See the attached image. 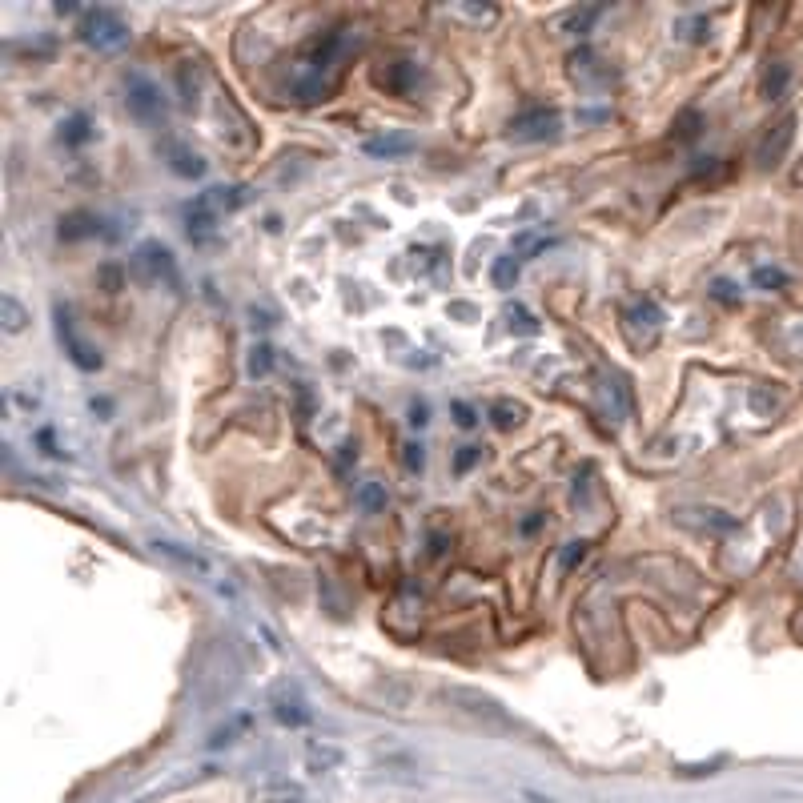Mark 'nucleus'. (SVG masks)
I'll return each mask as SVG.
<instances>
[{
    "instance_id": "nucleus-1",
    "label": "nucleus",
    "mask_w": 803,
    "mask_h": 803,
    "mask_svg": "<svg viewBox=\"0 0 803 803\" xmlns=\"http://www.w3.org/2000/svg\"><path fill=\"white\" fill-rule=\"evenodd\" d=\"M442 699H450V707L474 715V719L486 723V727H498V731H510V727H514V719L502 711V703H494V699H490L486 691H478V687H462V683H454V687L442 691Z\"/></svg>"
},
{
    "instance_id": "nucleus-2",
    "label": "nucleus",
    "mask_w": 803,
    "mask_h": 803,
    "mask_svg": "<svg viewBox=\"0 0 803 803\" xmlns=\"http://www.w3.org/2000/svg\"><path fill=\"white\" fill-rule=\"evenodd\" d=\"M81 41L89 45V49H101V53H113V49H121L125 41H129V25L113 13V9H89L85 17H81Z\"/></svg>"
},
{
    "instance_id": "nucleus-3",
    "label": "nucleus",
    "mask_w": 803,
    "mask_h": 803,
    "mask_svg": "<svg viewBox=\"0 0 803 803\" xmlns=\"http://www.w3.org/2000/svg\"><path fill=\"white\" fill-rule=\"evenodd\" d=\"M125 105H129V113H133L137 121H145V125H161V121H165V113H169V105H165L161 89H157L153 81L137 77V73L125 81Z\"/></svg>"
},
{
    "instance_id": "nucleus-4",
    "label": "nucleus",
    "mask_w": 803,
    "mask_h": 803,
    "mask_svg": "<svg viewBox=\"0 0 803 803\" xmlns=\"http://www.w3.org/2000/svg\"><path fill=\"white\" fill-rule=\"evenodd\" d=\"M133 270L137 278L145 282H177V265H173V253L157 241H145L137 253H133Z\"/></svg>"
},
{
    "instance_id": "nucleus-5",
    "label": "nucleus",
    "mask_w": 803,
    "mask_h": 803,
    "mask_svg": "<svg viewBox=\"0 0 803 803\" xmlns=\"http://www.w3.org/2000/svg\"><path fill=\"white\" fill-rule=\"evenodd\" d=\"M791 137H795V117H779V121L759 137V145H755V165H759V169H775V165L787 157Z\"/></svg>"
},
{
    "instance_id": "nucleus-6",
    "label": "nucleus",
    "mask_w": 803,
    "mask_h": 803,
    "mask_svg": "<svg viewBox=\"0 0 803 803\" xmlns=\"http://www.w3.org/2000/svg\"><path fill=\"white\" fill-rule=\"evenodd\" d=\"M510 137L514 141H551V137H559V113L555 109H526L510 121Z\"/></svg>"
},
{
    "instance_id": "nucleus-7",
    "label": "nucleus",
    "mask_w": 803,
    "mask_h": 803,
    "mask_svg": "<svg viewBox=\"0 0 803 803\" xmlns=\"http://www.w3.org/2000/svg\"><path fill=\"white\" fill-rule=\"evenodd\" d=\"M57 338L65 342V354L73 358V366H77V370H85V374L101 370V354H97L89 342H81V338H77V330H73V322H69V310H65V306H57Z\"/></svg>"
},
{
    "instance_id": "nucleus-8",
    "label": "nucleus",
    "mask_w": 803,
    "mask_h": 803,
    "mask_svg": "<svg viewBox=\"0 0 803 803\" xmlns=\"http://www.w3.org/2000/svg\"><path fill=\"white\" fill-rule=\"evenodd\" d=\"M414 81H418V69H414V61H402V57L382 61V65L374 69V85H378L382 93H394V97H406V93L414 89Z\"/></svg>"
},
{
    "instance_id": "nucleus-9",
    "label": "nucleus",
    "mask_w": 803,
    "mask_h": 803,
    "mask_svg": "<svg viewBox=\"0 0 803 803\" xmlns=\"http://www.w3.org/2000/svg\"><path fill=\"white\" fill-rule=\"evenodd\" d=\"M675 522L691 526V530H707V534H731L735 530V518L727 510H715V506H683V510H675Z\"/></svg>"
},
{
    "instance_id": "nucleus-10",
    "label": "nucleus",
    "mask_w": 803,
    "mask_h": 803,
    "mask_svg": "<svg viewBox=\"0 0 803 803\" xmlns=\"http://www.w3.org/2000/svg\"><path fill=\"white\" fill-rule=\"evenodd\" d=\"M362 153H366V157H378V161H398V157L414 153V137H410V133H382V137L362 141Z\"/></svg>"
},
{
    "instance_id": "nucleus-11",
    "label": "nucleus",
    "mask_w": 803,
    "mask_h": 803,
    "mask_svg": "<svg viewBox=\"0 0 803 803\" xmlns=\"http://www.w3.org/2000/svg\"><path fill=\"white\" fill-rule=\"evenodd\" d=\"M217 221H221V213L213 209V201H209L205 193H201L197 201H189V209H185V233H189L193 241H205Z\"/></svg>"
},
{
    "instance_id": "nucleus-12",
    "label": "nucleus",
    "mask_w": 803,
    "mask_h": 803,
    "mask_svg": "<svg viewBox=\"0 0 803 803\" xmlns=\"http://www.w3.org/2000/svg\"><path fill=\"white\" fill-rule=\"evenodd\" d=\"M290 89H294V97H298V101H322V97L330 93V77H326L322 69H310V65H302V69H294V77H290Z\"/></svg>"
},
{
    "instance_id": "nucleus-13",
    "label": "nucleus",
    "mask_w": 803,
    "mask_h": 803,
    "mask_svg": "<svg viewBox=\"0 0 803 803\" xmlns=\"http://www.w3.org/2000/svg\"><path fill=\"white\" fill-rule=\"evenodd\" d=\"M161 153H165V165H169L177 177H193V181L205 177V161H201L193 149H185V145H177V141H165Z\"/></svg>"
},
{
    "instance_id": "nucleus-14",
    "label": "nucleus",
    "mask_w": 803,
    "mask_h": 803,
    "mask_svg": "<svg viewBox=\"0 0 803 803\" xmlns=\"http://www.w3.org/2000/svg\"><path fill=\"white\" fill-rule=\"evenodd\" d=\"M101 225H97V217H89V213H69L61 225H57V233H61V241H81V237H93Z\"/></svg>"
},
{
    "instance_id": "nucleus-15",
    "label": "nucleus",
    "mask_w": 803,
    "mask_h": 803,
    "mask_svg": "<svg viewBox=\"0 0 803 803\" xmlns=\"http://www.w3.org/2000/svg\"><path fill=\"white\" fill-rule=\"evenodd\" d=\"M506 326H510V334H518V338H534V334L543 330V322L534 318L526 306H518V302L506 310Z\"/></svg>"
},
{
    "instance_id": "nucleus-16",
    "label": "nucleus",
    "mask_w": 803,
    "mask_h": 803,
    "mask_svg": "<svg viewBox=\"0 0 803 803\" xmlns=\"http://www.w3.org/2000/svg\"><path fill=\"white\" fill-rule=\"evenodd\" d=\"M522 418H526V406L522 402H494L490 406V422L498 426V430H514V426H522Z\"/></svg>"
},
{
    "instance_id": "nucleus-17",
    "label": "nucleus",
    "mask_w": 803,
    "mask_h": 803,
    "mask_svg": "<svg viewBox=\"0 0 803 803\" xmlns=\"http://www.w3.org/2000/svg\"><path fill=\"white\" fill-rule=\"evenodd\" d=\"M161 555H169L173 563H181V567H193V571H209V563L197 555V551H189V547H177V543H169V539H157L153 543Z\"/></svg>"
},
{
    "instance_id": "nucleus-18",
    "label": "nucleus",
    "mask_w": 803,
    "mask_h": 803,
    "mask_svg": "<svg viewBox=\"0 0 803 803\" xmlns=\"http://www.w3.org/2000/svg\"><path fill=\"white\" fill-rule=\"evenodd\" d=\"M787 81H791V69L787 65H767V73H763V97L767 101H779L783 93H787Z\"/></svg>"
},
{
    "instance_id": "nucleus-19",
    "label": "nucleus",
    "mask_w": 803,
    "mask_h": 803,
    "mask_svg": "<svg viewBox=\"0 0 803 803\" xmlns=\"http://www.w3.org/2000/svg\"><path fill=\"white\" fill-rule=\"evenodd\" d=\"M89 137H93V121H89L85 113H73V117L61 125V141H65V145H73V149H77V145H85Z\"/></svg>"
},
{
    "instance_id": "nucleus-20",
    "label": "nucleus",
    "mask_w": 803,
    "mask_h": 803,
    "mask_svg": "<svg viewBox=\"0 0 803 803\" xmlns=\"http://www.w3.org/2000/svg\"><path fill=\"white\" fill-rule=\"evenodd\" d=\"M386 486L382 482H362L358 486V506L366 510V514H378V510H386Z\"/></svg>"
},
{
    "instance_id": "nucleus-21",
    "label": "nucleus",
    "mask_w": 803,
    "mask_h": 803,
    "mask_svg": "<svg viewBox=\"0 0 803 803\" xmlns=\"http://www.w3.org/2000/svg\"><path fill=\"white\" fill-rule=\"evenodd\" d=\"M0 314H5V330H9V334H17V330L29 326V314H25V306H21L13 294L0 298Z\"/></svg>"
},
{
    "instance_id": "nucleus-22",
    "label": "nucleus",
    "mask_w": 803,
    "mask_h": 803,
    "mask_svg": "<svg viewBox=\"0 0 803 803\" xmlns=\"http://www.w3.org/2000/svg\"><path fill=\"white\" fill-rule=\"evenodd\" d=\"M342 763V751L338 747H330V743H314L310 747V771H330V767H338Z\"/></svg>"
},
{
    "instance_id": "nucleus-23",
    "label": "nucleus",
    "mask_w": 803,
    "mask_h": 803,
    "mask_svg": "<svg viewBox=\"0 0 803 803\" xmlns=\"http://www.w3.org/2000/svg\"><path fill=\"white\" fill-rule=\"evenodd\" d=\"M378 691L386 695V703H390L394 711H402V707L410 703V695H414V687H410V683H394V679H386Z\"/></svg>"
},
{
    "instance_id": "nucleus-24",
    "label": "nucleus",
    "mask_w": 803,
    "mask_h": 803,
    "mask_svg": "<svg viewBox=\"0 0 803 803\" xmlns=\"http://www.w3.org/2000/svg\"><path fill=\"white\" fill-rule=\"evenodd\" d=\"M270 366H274V350L270 346H253V354H249V374L253 378H265V374H270Z\"/></svg>"
},
{
    "instance_id": "nucleus-25",
    "label": "nucleus",
    "mask_w": 803,
    "mask_h": 803,
    "mask_svg": "<svg viewBox=\"0 0 803 803\" xmlns=\"http://www.w3.org/2000/svg\"><path fill=\"white\" fill-rule=\"evenodd\" d=\"M699 133H703V117H699V113H683V117H679V129H675V137H679V141H695Z\"/></svg>"
},
{
    "instance_id": "nucleus-26",
    "label": "nucleus",
    "mask_w": 803,
    "mask_h": 803,
    "mask_svg": "<svg viewBox=\"0 0 803 803\" xmlns=\"http://www.w3.org/2000/svg\"><path fill=\"white\" fill-rule=\"evenodd\" d=\"M514 278H518V265H514L510 257H502V261L494 265V286H498V290H510Z\"/></svg>"
},
{
    "instance_id": "nucleus-27",
    "label": "nucleus",
    "mask_w": 803,
    "mask_h": 803,
    "mask_svg": "<svg viewBox=\"0 0 803 803\" xmlns=\"http://www.w3.org/2000/svg\"><path fill=\"white\" fill-rule=\"evenodd\" d=\"M759 290H779L783 282H787V274L783 270H771V265H763V270H755V278H751Z\"/></svg>"
},
{
    "instance_id": "nucleus-28",
    "label": "nucleus",
    "mask_w": 803,
    "mask_h": 803,
    "mask_svg": "<svg viewBox=\"0 0 803 803\" xmlns=\"http://www.w3.org/2000/svg\"><path fill=\"white\" fill-rule=\"evenodd\" d=\"M599 17V5H587V9H579V13H571V33H587V25Z\"/></svg>"
},
{
    "instance_id": "nucleus-29",
    "label": "nucleus",
    "mask_w": 803,
    "mask_h": 803,
    "mask_svg": "<svg viewBox=\"0 0 803 803\" xmlns=\"http://www.w3.org/2000/svg\"><path fill=\"white\" fill-rule=\"evenodd\" d=\"M450 414H454V422H458L462 430H474V426H478V414H474L466 402H454V406H450Z\"/></svg>"
},
{
    "instance_id": "nucleus-30",
    "label": "nucleus",
    "mask_w": 803,
    "mask_h": 803,
    "mask_svg": "<svg viewBox=\"0 0 803 803\" xmlns=\"http://www.w3.org/2000/svg\"><path fill=\"white\" fill-rule=\"evenodd\" d=\"M478 458H482V454H478V446H462V450L454 454V470H458V474H466V470H470Z\"/></svg>"
},
{
    "instance_id": "nucleus-31",
    "label": "nucleus",
    "mask_w": 803,
    "mask_h": 803,
    "mask_svg": "<svg viewBox=\"0 0 803 803\" xmlns=\"http://www.w3.org/2000/svg\"><path fill=\"white\" fill-rule=\"evenodd\" d=\"M711 298H719L723 306H739V290H731V282H715V286H711Z\"/></svg>"
},
{
    "instance_id": "nucleus-32",
    "label": "nucleus",
    "mask_w": 803,
    "mask_h": 803,
    "mask_svg": "<svg viewBox=\"0 0 803 803\" xmlns=\"http://www.w3.org/2000/svg\"><path fill=\"white\" fill-rule=\"evenodd\" d=\"M101 282H105V290H121L125 270H117V265H101Z\"/></svg>"
},
{
    "instance_id": "nucleus-33",
    "label": "nucleus",
    "mask_w": 803,
    "mask_h": 803,
    "mask_svg": "<svg viewBox=\"0 0 803 803\" xmlns=\"http://www.w3.org/2000/svg\"><path fill=\"white\" fill-rule=\"evenodd\" d=\"M446 314H454L458 322H474V318H478V306H470V302H450Z\"/></svg>"
},
{
    "instance_id": "nucleus-34",
    "label": "nucleus",
    "mask_w": 803,
    "mask_h": 803,
    "mask_svg": "<svg viewBox=\"0 0 803 803\" xmlns=\"http://www.w3.org/2000/svg\"><path fill=\"white\" fill-rule=\"evenodd\" d=\"M310 715L302 711V707H278V723H290V727H298V723H306Z\"/></svg>"
},
{
    "instance_id": "nucleus-35",
    "label": "nucleus",
    "mask_w": 803,
    "mask_h": 803,
    "mask_svg": "<svg viewBox=\"0 0 803 803\" xmlns=\"http://www.w3.org/2000/svg\"><path fill=\"white\" fill-rule=\"evenodd\" d=\"M583 551H587V547H583V543H571V547H567V551H563V571H571V567H579V563H583Z\"/></svg>"
},
{
    "instance_id": "nucleus-36",
    "label": "nucleus",
    "mask_w": 803,
    "mask_h": 803,
    "mask_svg": "<svg viewBox=\"0 0 803 803\" xmlns=\"http://www.w3.org/2000/svg\"><path fill=\"white\" fill-rule=\"evenodd\" d=\"M382 767H386L390 775H410V759H406V755H390V759H382Z\"/></svg>"
},
{
    "instance_id": "nucleus-37",
    "label": "nucleus",
    "mask_w": 803,
    "mask_h": 803,
    "mask_svg": "<svg viewBox=\"0 0 803 803\" xmlns=\"http://www.w3.org/2000/svg\"><path fill=\"white\" fill-rule=\"evenodd\" d=\"M751 406H755L759 414H767V410L775 406V398H771V394H763V390H755V394H751Z\"/></svg>"
},
{
    "instance_id": "nucleus-38",
    "label": "nucleus",
    "mask_w": 803,
    "mask_h": 803,
    "mask_svg": "<svg viewBox=\"0 0 803 803\" xmlns=\"http://www.w3.org/2000/svg\"><path fill=\"white\" fill-rule=\"evenodd\" d=\"M406 466H410V470H422V446H418V442L406 446Z\"/></svg>"
},
{
    "instance_id": "nucleus-39",
    "label": "nucleus",
    "mask_w": 803,
    "mask_h": 803,
    "mask_svg": "<svg viewBox=\"0 0 803 803\" xmlns=\"http://www.w3.org/2000/svg\"><path fill=\"white\" fill-rule=\"evenodd\" d=\"M635 314H643V322H651V326H659V322H663V314H659V310H655L651 302H643V306H639Z\"/></svg>"
},
{
    "instance_id": "nucleus-40",
    "label": "nucleus",
    "mask_w": 803,
    "mask_h": 803,
    "mask_svg": "<svg viewBox=\"0 0 803 803\" xmlns=\"http://www.w3.org/2000/svg\"><path fill=\"white\" fill-rule=\"evenodd\" d=\"M270 803H302V795H298V791H286V795H282V791H274V795H270Z\"/></svg>"
},
{
    "instance_id": "nucleus-41",
    "label": "nucleus",
    "mask_w": 803,
    "mask_h": 803,
    "mask_svg": "<svg viewBox=\"0 0 803 803\" xmlns=\"http://www.w3.org/2000/svg\"><path fill=\"white\" fill-rule=\"evenodd\" d=\"M410 422H414V426H422V422H426V406H422V402H414V406H410Z\"/></svg>"
},
{
    "instance_id": "nucleus-42",
    "label": "nucleus",
    "mask_w": 803,
    "mask_h": 803,
    "mask_svg": "<svg viewBox=\"0 0 803 803\" xmlns=\"http://www.w3.org/2000/svg\"><path fill=\"white\" fill-rule=\"evenodd\" d=\"M539 526H543V514H530V518L522 522V530H526V534H530V530H539Z\"/></svg>"
}]
</instances>
